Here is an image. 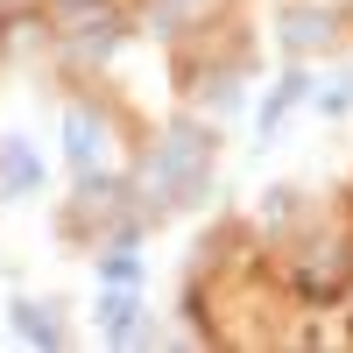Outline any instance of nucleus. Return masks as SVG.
<instances>
[{
  "mask_svg": "<svg viewBox=\"0 0 353 353\" xmlns=\"http://www.w3.org/2000/svg\"><path fill=\"white\" fill-rule=\"evenodd\" d=\"M205 176H212V134L176 121L163 141H156V163H149V205H191L205 191Z\"/></svg>",
  "mask_w": 353,
  "mask_h": 353,
  "instance_id": "obj_1",
  "label": "nucleus"
},
{
  "mask_svg": "<svg viewBox=\"0 0 353 353\" xmlns=\"http://www.w3.org/2000/svg\"><path fill=\"white\" fill-rule=\"evenodd\" d=\"M99 325L113 346H134L141 339V297H134V283H106V297H99Z\"/></svg>",
  "mask_w": 353,
  "mask_h": 353,
  "instance_id": "obj_2",
  "label": "nucleus"
},
{
  "mask_svg": "<svg viewBox=\"0 0 353 353\" xmlns=\"http://www.w3.org/2000/svg\"><path fill=\"white\" fill-rule=\"evenodd\" d=\"M43 184V163H36V149H28L21 134H8L0 141V198H28Z\"/></svg>",
  "mask_w": 353,
  "mask_h": 353,
  "instance_id": "obj_3",
  "label": "nucleus"
},
{
  "mask_svg": "<svg viewBox=\"0 0 353 353\" xmlns=\"http://www.w3.org/2000/svg\"><path fill=\"white\" fill-rule=\"evenodd\" d=\"M304 99H311V71H304V64H290V71L276 78V92L261 99V113H254V128H261V134H276V128L290 121V106H304Z\"/></svg>",
  "mask_w": 353,
  "mask_h": 353,
  "instance_id": "obj_4",
  "label": "nucleus"
},
{
  "mask_svg": "<svg viewBox=\"0 0 353 353\" xmlns=\"http://www.w3.org/2000/svg\"><path fill=\"white\" fill-rule=\"evenodd\" d=\"M332 43V14L325 8H290L283 14V50L290 57H311V50H325Z\"/></svg>",
  "mask_w": 353,
  "mask_h": 353,
  "instance_id": "obj_5",
  "label": "nucleus"
},
{
  "mask_svg": "<svg viewBox=\"0 0 353 353\" xmlns=\"http://www.w3.org/2000/svg\"><path fill=\"white\" fill-rule=\"evenodd\" d=\"M99 149H106V128L92 121V106H71L64 113V156H71V170H92Z\"/></svg>",
  "mask_w": 353,
  "mask_h": 353,
  "instance_id": "obj_6",
  "label": "nucleus"
},
{
  "mask_svg": "<svg viewBox=\"0 0 353 353\" xmlns=\"http://www.w3.org/2000/svg\"><path fill=\"white\" fill-rule=\"evenodd\" d=\"M14 332H21L28 346H64V332H57V318H50L43 304H14Z\"/></svg>",
  "mask_w": 353,
  "mask_h": 353,
  "instance_id": "obj_7",
  "label": "nucleus"
},
{
  "mask_svg": "<svg viewBox=\"0 0 353 353\" xmlns=\"http://www.w3.org/2000/svg\"><path fill=\"white\" fill-rule=\"evenodd\" d=\"M134 276H141L134 241H113V248H106V261H99V283H134Z\"/></svg>",
  "mask_w": 353,
  "mask_h": 353,
  "instance_id": "obj_8",
  "label": "nucleus"
},
{
  "mask_svg": "<svg viewBox=\"0 0 353 353\" xmlns=\"http://www.w3.org/2000/svg\"><path fill=\"white\" fill-rule=\"evenodd\" d=\"M318 106H325V121H339V113L353 106V71H339V78H332V92H318Z\"/></svg>",
  "mask_w": 353,
  "mask_h": 353,
  "instance_id": "obj_9",
  "label": "nucleus"
}]
</instances>
